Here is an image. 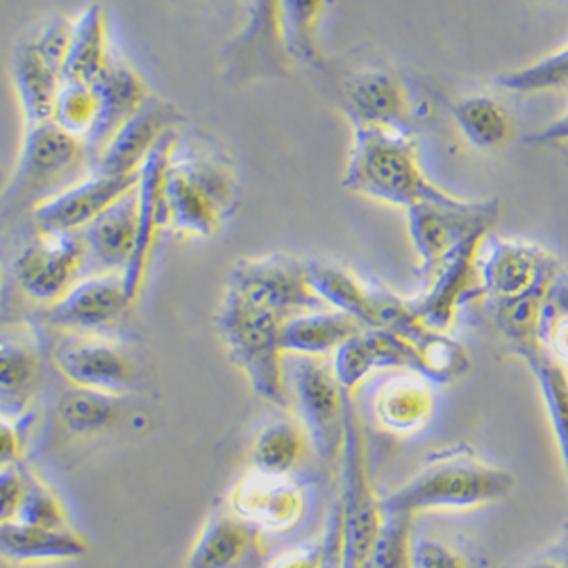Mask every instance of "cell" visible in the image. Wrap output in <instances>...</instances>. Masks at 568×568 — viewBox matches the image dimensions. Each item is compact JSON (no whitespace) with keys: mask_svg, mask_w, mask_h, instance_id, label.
I'll list each match as a JSON object with an SVG mask.
<instances>
[{"mask_svg":"<svg viewBox=\"0 0 568 568\" xmlns=\"http://www.w3.org/2000/svg\"><path fill=\"white\" fill-rule=\"evenodd\" d=\"M342 184L364 199L409 210L448 192L423 171L418 146L407 130L353 125V144Z\"/></svg>","mask_w":568,"mask_h":568,"instance_id":"6da1fadb","label":"cell"},{"mask_svg":"<svg viewBox=\"0 0 568 568\" xmlns=\"http://www.w3.org/2000/svg\"><path fill=\"white\" fill-rule=\"evenodd\" d=\"M514 487L516 480L509 470L487 464L462 446L430 455L405 485L381 496V509L409 516L420 511L476 509L505 500Z\"/></svg>","mask_w":568,"mask_h":568,"instance_id":"7a4b0ae2","label":"cell"},{"mask_svg":"<svg viewBox=\"0 0 568 568\" xmlns=\"http://www.w3.org/2000/svg\"><path fill=\"white\" fill-rule=\"evenodd\" d=\"M282 316L234 294L223 292L216 307V333L230 362L244 373L253 394L277 409H290V387L280 346Z\"/></svg>","mask_w":568,"mask_h":568,"instance_id":"3957f363","label":"cell"},{"mask_svg":"<svg viewBox=\"0 0 568 568\" xmlns=\"http://www.w3.org/2000/svg\"><path fill=\"white\" fill-rule=\"evenodd\" d=\"M91 171V158L80 139L71 136L53 121L23 130L14 169L0 192V212L17 207L30 212L45 199Z\"/></svg>","mask_w":568,"mask_h":568,"instance_id":"277c9868","label":"cell"},{"mask_svg":"<svg viewBox=\"0 0 568 568\" xmlns=\"http://www.w3.org/2000/svg\"><path fill=\"white\" fill-rule=\"evenodd\" d=\"M71 39V19L43 17L17 45L10 58V80L19 103L23 130L49 123Z\"/></svg>","mask_w":568,"mask_h":568,"instance_id":"5b68a950","label":"cell"},{"mask_svg":"<svg viewBox=\"0 0 568 568\" xmlns=\"http://www.w3.org/2000/svg\"><path fill=\"white\" fill-rule=\"evenodd\" d=\"M342 568H364L373 539L383 526L381 496L375 494L359 416L346 396L344 444H342Z\"/></svg>","mask_w":568,"mask_h":568,"instance_id":"8992f818","label":"cell"},{"mask_svg":"<svg viewBox=\"0 0 568 568\" xmlns=\"http://www.w3.org/2000/svg\"><path fill=\"white\" fill-rule=\"evenodd\" d=\"M407 212V232L418 257V271L428 280L435 268L473 234H491L500 205L494 199L466 201L448 194L439 201H423Z\"/></svg>","mask_w":568,"mask_h":568,"instance_id":"52a82bcc","label":"cell"},{"mask_svg":"<svg viewBox=\"0 0 568 568\" xmlns=\"http://www.w3.org/2000/svg\"><path fill=\"white\" fill-rule=\"evenodd\" d=\"M290 400L296 407L298 423L307 433L314 453L323 462H335L344 444V412L348 392L342 389L333 368L318 357H284Z\"/></svg>","mask_w":568,"mask_h":568,"instance_id":"ba28073f","label":"cell"},{"mask_svg":"<svg viewBox=\"0 0 568 568\" xmlns=\"http://www.w3.org/2000/svg\"><path fill=\"white\" fill-rule=\"evenodd\" d=\"M307 260L292 255H262L234 262L225 290L240 294L282 318L325 307L307 282Z\"/></svg>","mask_w":568,"mask_h":568,"instance_id":"9c48e42d","label":"cell"},{"mask_svg":"<svg viewBox=\"0 0 568 568\" xmlns=\"http://www.w3.org/2000/svg\"><path fill=\"white\" fill-rule=\"evenodd\" d=\"M84 266L80 232H37L14 260V280L23 296L49 307L82 277Z\"/></svg>","mask_w":568,"mask_h":568,"instance_id":"30bf717a","label":"cell"},{"mask_svg":"<svg viewBox=\"0 0 568 568\" xmlns=\"http://www.w3.org/2000/svg\"><path fill=\"white\" fill-rule=\"evenodd\" d=\"M489 234L464 240L428 277V290L409 301L414 314L437 333H448L457 312L485 294L480 277V255Z\"/></svg>","mask_w":568,"mask_h":568,"instance_id":"8fae6325","label":"cell"},{"mask_svg":"<svg viewBox=\"0 0 568 568\" xmlns=\"http://www.w3.org/2000/svg\"><path fill=\"white\" fill-rule=\"evenodd\" d=\"M280 0H251L248 17L223 51L225 80L234 87L287 75L292 60L284 53L280 26Z\"/></svg>","mask_w":568,"mask_h":568,"instance_id":"7c38bea8","label":"cell"},{"mask_svg":"<svg viewBox=\"0 0 568 568\" xmlns=\"http://www.w3.org/2000/svg\"><path fill=\"white\" fill-rule=\"evenodd\" d=\"M53 357L58 371L78 389L123 396L134 377L132 357L103 333H62Z\"/></svg>","mask_w":568,"mask_h":568,"instance_id":"4fadbf2b","label":"cell"},{"mask_svg":"<svg viewBox=\"0 0 568 568\" xmlns=\"http://www.w3.org/2000/svg\"><path fill=\"white\" fill-rule=\"evenodd\" d=\"M227 509L257 532H287L305 516L307 498L292 476L246 470L227 494Z\"/></svg>","mask_w":568,"mask_h":568,"instance_id":"5bb4252c","label":"cell"},{"mask_svg":"<svg viewBox=\"0 0 568 568\" xmlns=\"http://www.w3.org/2000/svg\"><path fill=\"white\" fill-rule=\"evenodd\" d=\"M175 141V132L166 134L155 151L149 155L139 171L136 182V242L132 257L123 271L125 292L132 303H136L141 290H144L149 264L158 244V236L164 227H169L166 221V201H164V178L169 166L171 146Z\"/></svg>","mask_w":568,"mask_h":568,"instance_id":"9a60e30c","label":"cell"},{"mask_svg":"<svg viewBox=\"0 0 568 568\" xmlns=\"http://www.w3.org/2000/svg\"><path fill=\"white\" fill-rule=\"evenodd\" d=\"M134 303L123 273H89L45 310V321L60 333H105Z\"/></svg>","mask_w":568,"mask_h":568,"instance_id":"2e32d148","label":"cell"},{"mask_svg":"<svg viewBox=\"0 0 568 568\" xmlns=\"http://www.w3.org/2000/svg\"><path fill=\"white\" fill-rule=\"evenodd\" d=\"M136 175L114 178L89 171L80 180L64 186L55 196L39 203L30 214L37 232H80L110 205L136 186Z\"/></svg>","mask_w":568,"mask_h":568,"instance_id":"e0dca14e","label":"cell"},{"mask_svg":"<svg viewBox=\"0 0 568 568\" xmlns=\"http://www.w3.org/2000/svg\"><path fill=\"white\" fill-rule=\"evenodd\" d=\"M180 121L182 114L175 110V105L151 97L114 132L108 146L93 162L91 171L114 178L136 175L160 141L175 132Z\"/></svg>","mask_w":568,"mask_h":568,"instance_id":"ac0fdd59","label":"cell"},{"mask_svg":"<svg viewBox=\"0 0 568 568\" xmlns=\"http://www.w3.org/2000/svg\"><path fill=\"white\" fill-rule=\"evenodd\" d=\"M559 271L557 260L544 248L518 240H491L480 255L485 294L496 301L530 292Z\"/></svg>","mask_w":568,"mask_h":568,"instance_id":"d6986e66","label":"cell"},{"mask_svg":"<svg viewBox=\"0 0 568 568\" xmlns=\"http://www.w3.org/2000/svg\"><path fill=\"white\" fill-rule=\"evenodd\" d=\"M93 87L99 91L101 112L97 125H93L91 134L84 141V149L91 158V169L101 151L108 146V141L114 136V132L153 97L149 82L141 78V73L116 49L108 69L93 82Z\"/></svg>","mask_w":568,"mask_h":568,"instance_id":"ffe728a7","label":"cell"},{"mask_svg":"<svg viewBox=\"0 0 568 568\" xmlns=\"http://www.w3.org/2000/svg\"><path fill=\"white\" fill-rule=\"evenodd\" d=\"M333 355V373L348 394H353V389H357L375 371L405 368L409 373H418L414 346L383 327H362Z\"/></svg>","mask_w":568,"mask_h":568,"instance_id":"44dd1931","label":"cell"},{"mask_svg":"<svg viewBox=\"0 0 568 568\" xmlns=\"http://www.w3.org/2000/svg\"><path fill=\"white\" fill-rule=\"evenodd\" d=\"M342 108L351 125L407 130V89L392 71L366 69L353 73L342 87Z\"/></svg>","mask_w":568,"mask_h":568,"instance_id":"7402d4cb","label":"cell"},{"mask_svg":"<svg viewBox=\"0 0 568 568\" xmlns=\"http://www.w3.org/2000/svg\"><path fill=\"white\" fill-rule=\"evenodd\" d=\"M169 162L192 180L225 219L236 210V203H240V180H236V171L230 158L214 141L199 136L180 139L175 134Z\"/></svg>","mask_w":568,"mask_h":568,"instance_id":"603a6c76","label":"cell"},{"mask_svg":"<svg viewBox=\"0 0 568 568\" xmlns=\"http://www.w3.org/2000/svg\"><path fill=\"white\" fill-rule=\"evenodd\" d=\"M91 273H123L136 242V186L80 230Z\"/></svg>","mask_w":568,"mask_h":568,"instance_id":"cb8c5ba5","label":"cell"},{"mask_svg":"<svg viewBox=\"0 0 568 568\" xmlns=\"http://www.w3.org/2000/svg\"><path fill=\"white\" fill-rule=\"evenodd\" d=\"M260 552V532L240 516L212 514L189 548L184 568H251Z\"/></svg>","mask_w":568,"mask_h":568,"instance_id":"d4e9b609","label":"cell"},{"mask_svg":"<svg viewBox=\"0 0 568 568\" xmlns=\"http://www.w3.org/2000/svg\"><path fill=\"white\" fill-rule=\"evenodd\" d=\"M114 53L105 10L99 3L82 8L71 17V39L67 49L62 82L93 84L108 69Z\"/></svg>","mask_w":568,"mask_h":568,"instance_id":"484cf974","label":"cell"},{"mask_svg":"<svg viewBox=\"0 0 568 568\" xmlns=\"http://www.w3.org/2000/svg\"><path fill=\"white\" fill-rule=\"evenodd\" d=\"M89 552V544L73 528L49 530L14 520L0 526V559L21 566L75 561Z\"/></svg>","mask_w":568,"mask_h":568,"instance_id":"4316f807","label":"cell"},{"mask_svg":"<svg viewBox=\"0 0 568 568\" xmlns=\"http://www.w3.org/2000/svg\"><path fill=\"white\" fill-rule=\"evenodd\" d=\"M362 325L337 310H312L284 318L280 325V346L284 355L323 357L335 353L357 335Z\"/></svg>","mask_w":568,"mask_h":568,"instance_id":"83f0119b","label":"cell"},{"mask_svg":"<svg viewBox=\"0 0 568 568\" xmlns=\"http://www.w3.org/2000/svg\"><path fill=\"white\" fill-rule=\"evenodd\" d=\"M420 375L414 377H396L383 385L373 400V414L383 430L409 437L423 430L435 414V396L433 389L425 385Z\"/></svg>","mask_w":568,"mask_h":568,"instance_id":"f1b7e54d","label":"cell"},{"mask_svg":"<svg viewBox=\"0 0 568 568\" xmlns=\"http://www.w3.org/2000/svg\"><path fill=\"white\" fill-rule=\"evenodd\" d=\"M164 201L169 227L184 236L210 240L225 221L221 210L171 162L164 178Z\"/></svg>","mask_w":568,"mask_h":568,"instance_id":"f546056e","label":"cell"},{"mask_svg":"<svg viewBox=\"0 0 568 568\" xmlns=\"http://www.w3.org/2000/svg\"><path fill=\"white\" fill-rule=\"evenodd\" d=\"M41 355L34 337L19 327L0 329V405H23L39 385Z\"/></svg>","mask_w":568,"mask_h":568,"instance_id":"4dcf8cb0","label":"cell"},{"mask_svg":"<svg viewBox=\"0 0 568 568\" xmlns=\"http://www.w3.org/2000/svg\"><path fill=\"white\" fill-rule=\"evenodd\" d=\"M305 268L312 292L325 307L353 316L362 327H373L371 284L337 264L307 260Z\"/></svg>","mask_w":568,"mask_h":568,"instance_id":"1f68e13d","label":"cell"},{"mask_svg":"<svg viewBox=\"0 0 568 568\" xmlns=\"http://www.w3.org/2000/svg\"><path fill=\"white\" fill-rule=\"evenodd\" d=\"M526 359L532 375L537 377L539 394L550 420V428L557 442V453L561 459V468L568 487V377L566 368L546 351V346L532 348L518 355Z\"/></svg>","mask_w":568,"mask_h":568,"instance_id":"d6a6232c","label":"cell"},{"mask_svg":"<svg viewBox=\"0 0 568 568\" xmlns=\"http://www.w3.org/2000/svg\"><path fill=\"white\" fill-rule=\"evenodd\" d=\"M453 116L468 144L478 151H503L514 136V121L507 110L485 93H468L453 105Z\"/></svg>","mask_w":568,"mask_h":568,"instance_id":"836d02e7","label":"cell"},{"mask_svg":"<svg viewBox=\"0 0 568 568\" xmlns=\"http://www.w3.org/2000/svg\"><path fill=\"white\" fill-rule=\"evenodd\" d=\"M327 0H280L277 26L284 53L292 62L305 67L321 64L318 26L323 21Z\"/></svg>","mask_w":568,"mask_h":568,"instance_id":"e575fe53","label":"cell"},{"mask_svg":"<svg viewBox=\"0 0 568 568\" xmlns=\"http://www.w3.org/2000/svg\"><path fill=\"white\" fill-rule=\"evenodd\" d=\"M307 433L298 420H273L260 430L251 450V468L292 476L307 453Z\"/></svg>","mask_w":568,"mask_h":568,"instance_id":"d590c367","label":"cell"},{"mask_svg":"<svg viewBox=\"0 0 568 568\" xmlns=\"http://www.w3.org/2000/svg\"><path fill=\"white\" fill-rule=\"evenodd\" d=\"M550 280L537 284V287H532L530 292L520 296L496 301V325L516 355L544 346L541 307H544V296Z\"/></svg>","mask_w":568,"mask_h":568,"instance_id":"8d00e7d4","label":"cell"},{"mask_svg":"<svg viewBox=\"0 0 568 568\" xmlns=\"http://www.w3.org/2000/svg\"><path fill=\"white\" fill-rule=\"evenodd\" d=\"M119 400L121 396L73 387L60 400V420L64 423L67 430L75 435L105 430L119 416Z\"/></svg>","mask_w":568,"mask_h":568,"instance_id":"74e56055","label":"cell"},{"mask_svg":"<svg viewBox=\"0 0 568 568\" xmlns=\"http://www.w3.org/2000/svg\"><path fill=\"white\" fill-rule=\"evenodd\" d=\"M416 359H418V373L423 381L446 385L462 377L470 362L462 344L453 342L446 333H437L430 329L416 346Z\"/></svg>","mask_w":568,"mask_h":568,"instance_id":"f35d334b","label":"cell"},{"mask_svg":"<svg viewBox=\"0 0 568 568\" xmlns=\"http://www.w3.org/2000/svg\"><path fill=\"white\" fill-rule=\"evenodd\" d=\"M99 112L101 103L97 87L82 82H62L55 97L51 121L84 144L93 125L99 121Z\"/></svg>","mask_w":568,"mask_h":568,"instance_id":"ab89813d","label":"cell"},{"mask_svg":"<svg viewBox=\"0 0 568 568\" xmlns=\"http://www.w3.org/2000/svg\"><path fill=\"white\" fill-rule=\"evenodd\" d=\"M496 84L514 93H541L568 87V43L532 64L498 75Z\"/></svg>","mask_w":568,"mask_h":568,"instance_id":"60d3db41","label":"cell"},{"mask_svg":"<svg viewBox=\"0 0 568 568\" xmlns=\"http://www.w3.org/2000/svg\"><path fill=\"white\" fill-rule=\"evenodd\" d=\"M412 520L400 511H383V526L377 530L364 568H409Z\"/></svg>","mask_w":568,"mask_h":568,"instance_id":"b9f144b4","label":"cell"},{"mask_svg":"<svg viewBox=\"0 0 568 568\" xmlns=\"http://www.w3.org/2000/svg\"><path fill=\"white\" fill-rule=\"evenodd\" d=\"M26 473V494L19 511V520L28 526L49 528V530H67L71 528L67 509L60 496L45 485L32 470Z\"/></svg>","mask_w":568,"mask_h":568,"instance_id":"7bdbcfd3","label":"cell"},{"mask_svg":"<svg viewBox=\"0 0 568 568\" xmlns=\"http://www.w3.org/2000/svg\"><path fill=\"white\" fill-rule=\"evenodd\" d=\"M409 568H468L466 559L435 539L412 541Z\"/></svg>","mask_w":568,"mask_h":568,"instance_id":"ee69618b","label":"cell"},{"mask_svg":"<svg viewBox=\"0 0 568 568\" xmlns=\"http://www.w3.org/2000/svg\"><path fill=\"white\" fill-rule=\"evenodd\" d=\"M26 494V473L21 466L0 470V526L19 520L21 503Z\"/></svg>","mask_w":568,"mask_h":568,"instance_id":"f6af8a7d","label":"cell"},{"mask_svg":"<svg viewBox=\"0 0 568 568\" xmlns=\"http://www.w3.org/2000/svg\"><path fill=\"white\" fill-rule=\"evenodd\" d=\"M23 446H26L23 423L6 412H0V470L19 466Z\"/></svg>","mask_w":568,"mask_h":568,"instance_id":"bcb514c9","label":"cell"},{"mask_svg":"<svg viewBox=\"0 0 568 568\" xmlns=\"http://www.w3.org/2000/svg\"><path fill=\"white\" fill-rule=\"evenodd\" d=\"M568 316V273L561 268L555 273L550 280L546 296H544V307H541V342L544 333L550 327L552 321Z\"/></svg>","mask_w":568,"mask_h":568,"instance_id":"7dc6e473","label":"cell"},{"mask_svg":"<svg viewBox=\"0 0 568 568\" xmlns=\"http://www.w3.org/2000/svg\"><path fill=\"white\" fill-rule=\"evenodd\" d=\"M323 557H325V539L321 537L318 541L296 546L284 550L266 568H323Z\"/></svg>","mask_w":568,"mask_h":568,"instance_id":"c3c4849f","label":"cell"},{"mask_svg":"<svg viewBox=\"0 0 568 568\" xmlns=\"http://www.w3.org/2000/svg\"><path fill=\"white\" fill-rule=\"evenodd\" d=\"M323 539H325L323 568H342V516H339V505H335L333 511H329Z\"/></svg>","mask_w":568,"mask_h":568,"instance_id":"681fc988","label":"cell"},{"mask_svg":"<svg viewBox=\"0 0 568 568\" xmlns=\"http://www.w3.org/2000/svg\"><path fill=\"white\" fill-rule=\"evenodd\" d=\"M544 346L561 366H568V316L550 323L544 333Z\"/></svg>","mask_w":568,"mask_h":568,"instance_id":"f907efd6","label":"cell"},{"mask_svg":"<svg viewBox=\"0 0 568 568\" xmlns=\"http://www.w3.org/2000/svg\"><path fill=\"white\" fill-rule=\"evenodd\" d=\"M528 144L532 146H561V144H568V110L555 119L552 123H548L546 128H541L539 132L530 134Z\"/></svg>","mask_w":568,"mask_h":568,"instance_id":"816d5d0a","label":"cell"},{"mask_svg":"<svg viewBox=\"0 0 568 568\" xmlns=\"http://www.w3.org/2000/svg\"><path fill=\"white\" fill-rule=\"evenodd\" d=\"M526 568H568V564H561V561H552V559H539V561H532V564H528Z\"/></svg>","mask_w":568,"mask_h":568,"instance_id":"f5cc1de1","label":"cell"},{"mask_svg":"<svg viewBox=\"0 0 568 568\" xmlns=\"http://www.w3.org/2000/svg\"><path fill=\"white\" fill-rule=\"evenodd\" d=\"M566 368V377H568V366H564Z\"/></svg>","mask_w":568,"mask_h":568,"instance_id":"db71d44e","label":"cell"}]
</instances>
